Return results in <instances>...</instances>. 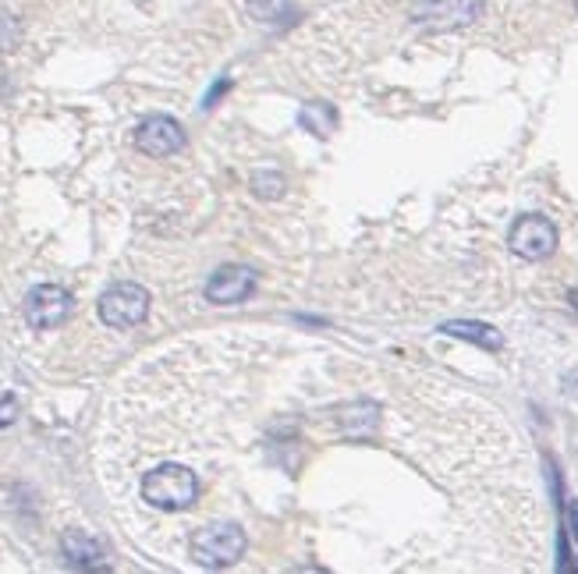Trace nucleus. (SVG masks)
I'll use <instances>...</instances> for the list:
<instances>
[{
	"instance_id": "obj_1",
	"label": "nucleus",
	"mask_w": 578,
	"mask_h": 574,
	"mask_svg": "<svg viewBox=\"0 0 578 574\" xmlns=\"http://www.w3.org/2000/svg\"><path fill=\"white\" fill-rule=\"evenodd\" d=\"M139 493L153 511H164V514H178L188 511V507L199 500V475L185 465H157L149 468L139 482Z\"/></svg>"
},
{
	"instance_id": "obj_2",
	"label": "nucleus",
	"mask_w": 578,
	"mask_h": 574,
	"mask_svg": "<svg viewBox=\"0 0 578 574\" xmlns=\"http://www.w3.org/2000/svg\"><path fill=\"white\" fill-rule=\"evenodd\" d=\"M188 553L203 567H231L245 553V532L238 525H203L188 539Z\"/></svg>"
},
{
	"instance_id": "obj_3",
	"label": "nucleus",
	"mask_w": 578,
	"mask_h": 574,
	"mask_svg": "<svg viewBox=\"0 0 578 574\" xmlns=\"http://www.w3.org/2000/svg\"><path fill=\"white\" fill-rule=\"evenodd\" d=\"M149 316V291L132 280L114 284L110 291H103L100 298V319L114 330H132Z\"/></svg>"
},
{
	"instance_id": "obj_4",
	"label": "nucleus",
	"mask_w": 578,
	"mask_h": 574,
	"mask_svg": "<svg viewBox=\"0 0 578 574\" xmlns=\"http://www.w3.org/2000/svg\"><path fill=\"white\" fill-rule=\"evenodd\" d=\"M508 245L515 256L529 259V263L547 259V256H554V249H557V227L550 224L547 217L529 213V217L515 220V227H511V234H508Z\"/></svg>"
},
{
	"instance_id": "obj_5",
	"label": "nucleus",
	"mask_w": 578,
	"mask_h": 574,
	"mask_svg": "<svg viewBox=\"0 0 578 574\" xmlns=\"http://www.w3.org/2000/svg\"><path fill=\"white\" fill-rule=\"evenodd\" d=\"M71 316V295L61 284H40L32 287L25 298V323L32 330H57Z\"/></svg>"
},
{
	"instance_id": "obj_6",
	"label": "nucleus",
	"mask_w": 578,
	"mask_h": 574,
	"mask_svg": "<svg viewBox=\"0 0 578 574\" xmlns=\"http://www.w3.org/2000/svg\"><path fill=\"white\" fill-rule=\"evenodd\" d=\"M412 18L415 22L437 25V29L472 25L476 18H483V0H415Z\"/></svg>"
},
{
	"instance_id": "obj_7",
	"label": "nucleus",
	"mask_w": 578,
	"mask_h": 574,
	"mask_svg": "<svg viewBox=\"0 0 578 574\" xmlns=\"http://www.w3.org/2000/svg\"><path fill=\"white\" fill-rule=\"evenodd\" d=\"M135 146L146 156H174L185 149V132H181V125L174 117L153 114L146 117L139 125V132H135Z\"/></svg>"
},
{
	"instance_id": "obj_8",
	"label": "nucleus",
	"mask_w": 578,
	"mask_h": 574,
	"mask_svg": "<svg viewBox=\"0 0 578 574\" xmlns=\"http://www.w3.org/2000/svg\"><path fill=\"white\" fill-rule=\"evenodd\" d=\"M256 291V273L249 266H220L206 280V298L213 305H242Z\"/></svg>"
},
{
	"instance_id": "obj_9",
	"label": "nucleus",
	"mask_w": 578,
	"mask_h": 574,
	"mask_svg": "<svg viewBox=\"0 0 578 574\" xmlns=\"http://www.w3.org/2000/svg\"><path fill=\"white\" fill-rule=\"evenodd\" d=\"M61 553H64V560L75 567H100L103 564V546L96 543L93 536L79 532V528H75V532H64Z\"/></svg>"
},
{
	"instance_id": "obj_10",
	"label": "nucleus",
	"mask_w": 578,
	"mask_h": 574,
	"mask_svg": "<svg viewBox=\"0 0 578 574\" xmlns=\"http://www.w3.org/2000/svg\"><path fill=\"white\" fill-rule=\"evenodd\" d=\"M444 334L461 337V341H472V344H479V348H490V351H497L500 344H504L500 330H493V326H486V323H469V319H454V323H444Z\"/></svg>"
},
{
	"instance_id": "obj_11",
	"label": "nucleus",
	"mask_w": 578,
	"mask_h": 574,
	"mask_svg": "<svg viewBox=\"0 0 578 574\" xmlns=\"http://www.w3.org/2000/svg\"><path fill=\"white\" fill-rule=\"evenodd\" d=\"M298 0H245V8L256 22H284L295 11Z\"/></svg>"
},
{
	"instance_id": "obj_12",
	"label": "nucleus",
	"mask_w": 578,
	"mask_h": 574,
	"mask_svg": "<svg viewBox=\"0 0 578 574\" xmlns=\"http://www.w3.org/2000/svg\"><path fill=\"white\" fill-rule=\"evenodd\" d=\"M252 188H256V195H263V199H277V195L284 192V178L281 174H256Z\"/></svg>"
},
{
	"instance_id": "obj_13",
	"label": "nucleus",
	"mask_w": 578,
	"mask_h": 574,
	"mask_svg": "<svg viewBox=\"0 0 578 574\" xmlns=\"http://www.w3.org/2000/svg\"><path fill=\"white\" fill-rule=\"evenodd\" d=\"M18 419V404L15 397H0V429L11 426V422Z\"/></svg>"
},
{
	"instance_id": "obj_14",
	"label": "nucleus",
	"mask_w": 578,
	"mask_h": 574,
	"mask_svg": "<svg viewBox=\"0 0 578 574\" xmlns=\"http://www.w3.org/2000/svg\"><path fill=\"white\" fill-rule=\"evenodd\" d=\"M571 305H575V312H578V287L571 291Z\"/></svg>"
},
{
	"instance_id": "obj_15",
	"label": "nucleus",
	"mask_w": 578,
	"mask_h": 574,
	"mask_svg": "<svg viewBox=\"0 0 578 574\" xmlns=\"http://www.w3.org/2000/svg\"><path fill=\"white\" fill-rule=\"evenodd\" d=\"M575 4H578V0H575Z\"/></svg>"
}]
</instances>
